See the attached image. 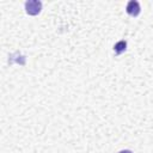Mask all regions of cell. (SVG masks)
Here are the masks:
<instances>
[{"instance_id":"obj_3","label":"cell","mask_w":153,"mask_h":153,"mask_svg":"<svg viewBox=\"0 0 153 153\" xmlns=\"http://www.w3.org/2000/svg\"><path fill=\"white\" fill-rule=\"evenodd\" d=\"M126 47H127V42L126 41H120V42H117L115 44L114 50L116 51V54H122L126 50Z\"/></svg>"},{"instance_id":"obj_4","label":"cell","mask_w":153,"mask_h":153,"mask_svg":"<svg viewBox=\"0 0 153 153\" xmlns=\"http://www.w3.org/2000/svg\"><path fill=\"white\" fill-rule=\"evenodd\" d=\"M118 153H131V151H129V149H123V151H120Z\"/></svg>"},{"instance_id":"obj_1","label":"cell","mask_w":153,"mask_h":153,"mask_svg":"<svg viewBox=\"0 0 153 153\" xmlns=\"http://www.w3.org/2000/svg\"><path fill=\"white\" fill-rule=\"evenodd\" d=\"M25 10L26 13L30 16H36L42 10V2L38 0H29L25 2Z\"/></svg>"},{"instance_id":"obj_2","label":"cell","mask_w":153,"mask_h":153,"mask_svg":"<svg viewBox=\"0 0 153 153\" xmlns=\"http://www.w3.org/2000/svg\"><path fill=\"white\" fill-rule=\"evenodd\" d=\"M127 13L129 16H131V17L137 16L140 13V5H139V2L135 1V0L129 1L128 5H127Z\"/></svg>"}]
</instances>
